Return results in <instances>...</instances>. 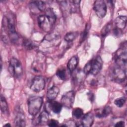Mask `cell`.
<instances>
[{
	"label": "cell",
	"instance_id": "34",
	"mask_svg": "<svg viewBox=\"0 0 127 127\" xmlns=\"http://www.w3.org/2000/svg\"><path fill=\"white\" fill-rule=\"evenodd\" d=\"M88 98L90 100H91V101L94 100V96L92 92H89L88 93Z\"/></svg>",
	"mask_w": 127,
	"mask_h": 127
},
{
	"label": "cell",
	"instance_id": "12",
	"mask_svg": "<svg viewBox=\"0 0 127 127\" xmlns=\"http://www.w3.org/2000/svg\"><path fill=\"white\" fill-rule=\"evenodd\" d=\"M14 123L17 127H25L26 125L25 117L22 111H19L15 116Z\"/></svg>",
	"mask_w": 127,
	"mask_h": 127
},
{
	"label": "cell",
	"instance_id": "32",
	"mask_svg": "<svg viewBox=\"0 0 127 127\" xmlns=\"http://www.w3.org/2000/svg\"><path fill=\"white\" fill-rule=\"evenodd\" d=\"M113 32H114V34L116 36H120L122 34V30H120V29H118L116 27V28H115L113 30Z\"/></svg>",
	"mask_w": 127,
	"mask_h": 127
},
{
	"label": "cell",
	"instance_id": "27",
	"mask_svg": "<svg viewBox=\"0 0 127 127\" xmlns=\"http://www.w3.org/2000/svg\"><path fill=\"white\" fill-rule=\"evenodd\" d=\"M57 76L61 80H65L66 78V71L64 68H59L56 73Z\"/></svg>",
	"mask_w": 127,
	"mask_h": 127
},
{
	"label": "cell",
	"instance_id": "3",
	"mask_svg": "<svg viewBox=\"0 0 127 127\" xmlns=\"http://www.w3.org/2000/svg\"><path fill=\"white\" fill-rule=\"evenodd\" d=\"M114 59L118 66L126 69L127 61L126 42L116 51L114 56Z\"/></svg>",
	"mask_w": 127,
	"mask_h": 127
},
{
	"label": "cell",
	"instance_id": "31",
	"mask_svg": "<svg viewBox=\"0 0 127 127\" xmlns=\"http://www.w3.org/2000/svg\"><path fill=\"white\" fill-rule=\"evenodd\" d=\"M48 125L49 127H57L59 126V123L55 120H51L48 123Z\"/></svg>",
	"mask_w": 127,
	"mask_h": 127
},
{
	"label": "cell",
	"instance_id": "10",
	"mask_svg": "<svg viewBox=\"0 0 127 127\" xmlns=\"http://www.w3.org/2000/svg\"><path fill=\"white\" fill-rule=\"evenodd\" d=\"M91 68L90 73L93 75H97L101 70L103 66V61L100 56L96 57L90 61Z\"/></svg>",
	"mask_w": 127,
	"mask_h": 127
},
{
	"label": "cell",
	"instance_id": "6",
	"mask_svg": "<svg viewBox=\"0 0 127 127\" xmlns=\"http://www.w3.org/2000/svg\"><path fill=\"white\" fill-rule=\"evenodd\" d=\"M45 86V81L42 76H36L32 80L30 85V89L35 92H39L43 90Z\"/></svg>",
	"mask_w": 127,
	"mask_h": 127
},
{
	"label": "cell",
	"instance_id": "7",
	"mask_svg": "<svg viewBox=\"0 0 127 127\" xmlns=\"http://www.w3.org/2000/svg\"><path fill=\"white\" fill-rule=\"evenodd\" d=\"M93 9L96 15L99 18H103L107 13V5L105 2L102 0H96L94 2Z\"/></svg>",
	"mask_w": 127,
	"mask_h": 127
},
{
	"label": "cell",
	"instance_id": "20",
	"mask_svg": "<svg viewBox=\"0 0 127 127\" xmlns=\"http://www.w3.org/2000/svg\"><path fill=\"white\" fill-rule=\"evenodd\" d=\"M45 15L50 19V20L54 25L56 21V16L54 12L53 11V10L50 8H47L46 10Z\"/></svg>",
	"mask_w": 127,
	"mask_h": 127
},
{
	"label": "cell",
	"instance_id": "14",
	"mask_svg": "<svg viewBox=\"0 0 127 127\" xmlns=\"http://www.w3.org/2000/svg\"><path fill=\"white\" fill-rule=\"evenodd\" d=\"M49 119V117L48 112L46 111H43L37 118L35 125L39 124L41 125H44L48 123Z\"/></svg>",
	"mask_w": 127,
	"mask_h": 127
},
{
	"label": "cell",
	"instance_id": "5",
	"mask_svg": "<svg viewBox=\"0 0 127 127\" xmlns=\"http://www.w3.org/2000/svg\"><path fill=\"white\" fill-rule=\"evenodd\" d=\"M111 77L114 82L122 83L126 79V69L118 66L115 67L111 71Z\"/></svg>",
	"mask_w": 127,
	"mask_h": 127
},
{
	"label": "cell",
	"instance_id": "16",
	"mask_svg": "<svg viewBox=\"0 0 127 127\" xmlns=\"http://www.w3.org/2000/svg\"><path fill=\"white\" fill-rule=\"evenodd\" d=\"M59 88L56 86H53L48 89L47 93V98L49 101L54 100L59 93Z\"/></svg>",
	"mask_w": 127,
	"mask_h": 127
},
{
	"label": "cell",
	"instance_id": "4",
	"mask_svg": "<svg viewBox=\"0 0 127 127\" xmlns=\"http://www.w3.org/2000/svg\"><path fill=\"white\" fill-rule=\"evenodd\" d=\"M8 70L10 74L15 78H20L23 74V68L20 62L16 58L10 59L9 64Z\"/></svg>",
	"mask_w": 127,
	"mask_h": 127
},
{
	"label": "cell",
	"instance_id": "8",
	"mask_svg": "<svg viewBox=\"0 0 127 127\" xmlns=\"http://www.w3.org/2000/svg\"><path fill=\"white\" fill-rule=\"evenodd\" d=\"M38 23L39 27L45 32H49L53 26V23L46 15H41L38 17Z\"/></svg>",
	"mask_w": 127,
	"mask_h": 127
},
{
	"label": "cell",
	"instance_id": "30",
	"mask_svg": "<svg viewBox=\"0 0 127 127\" xmlns=\"http://www.w3.org/2000/svg\"><path fill=\"white\" fill-rule=\"evenodd\" d=\"M24 46L26 48H27L28 50H31L34 48V45L32 42H31L30 41H26L24 43Z\"/></svg>",
	"mask_w": 127,
	"mask_h": 127
},
{
	"label": "cell",
	"instance_id": "21",
	"mask_svg": "<svg viewBox=\"0 0 127 127\" xmlns=\"http://www.w3.org/2000/svg\"><path fill=\"white\" fill-rule=\"evenodd\" d=\"M78 36L77 32H69L67 33L64 36V40L67 42H70L74 40Z\"/></svg>",
	"mask_w": 127,
	"mask_h": 127
},
{
	"label": "cell",
	"instance_id": "17",
	"mask_svg": "<svg viewBox=\"0 0 127 127\" xmlns=\"http://www.w3.org/2000/svg\"><path fill=\"white\" fill-rule=\"evenodd\" d=\"M48 106L50 110L56 114L60 113L63 107L62 104L57 101H53L48 103Z\"/></svg>",
	"mask_w": 127,
	"mask_h": 127
},
{
	"label": "cell",
	"instance_id": "26",
	"mask_svg": "<svg viewBox=\"0 0 127 127\" xmlns=\"http://www.w3.org/2000/svg\"><path fill=\"white\" fill-rule=\"evenodd\" d=\"M126 97L124 96H123V97H121L116 99L114 101V104L118 107L121 108L122 107H123L124 105V104L126 102Z\"/></svg>",
	"mask_w": 127,
	"mask_h": 127
},
{
	"label": "cell",
	"instance_id": "9",
	"mask_svg": "<svg viewBox=\"0 0 127 127\" xmlns=\"http://www.w3.org/2000/svg\"><path fill=\"white\" fill-rule=\"evenodd\" d=\"M74 97V92L73 91H68L63 94L61 98V104L63 106L70 108L73 104Z\"/></svg>",
	"mask_w": 127,
	"mask_h": 127
},
{
	"label": "cell",
	"instance_id": "28",
	"mask_svg": "<svg viewBox=\"0 0 127 127\" xmlns=\"http://www.w3.org/2000/svg\"><path fill=\"white\" fill-rule=\"evenodd\" d=\"M90 68H91V63H90V61L85 64V65L84 67V68H83L84 73L86 75L90 73Z\"/></svg>",
	"mask_w": 127,
	"mask_h": 127
},
{
	"label": "cell",
	"instance_id": "35",
	"mask_svg": "<svg viewBox=\"0 0 127 127\" xmlns=\"http://www.w3.org/2000/svg\"><path fill=\"white\" fill-rule=\"evenodd\" d=\"M4 126H5V127H10L11 126H10V125L9 124L7 123V124H6L5 125H4Z\"/></svg>",
	"mask_w": 127,
	"mask_h": 127
},
{
	"label": "cell",
	"instance_id": "1",
	"mask_svg": "<svg viewBox=\"0 0 127 127\" xmlns=\"http://www.w3.org/2000/svg\"><path fill=\"white\" fill-rule=\"evenodd\" d=\"M2 21V27L6 29L10 40L14 44L17 43L19 40V37L15 30L13 19L10 17L4 16Z\"/></svg>",
	"mask_w": 127,
	"mask_h": 127
},
{
	"label": "cell",
	"instance_id": "15",
	"mask_svg": "<svg viewBox=\"0 0 127 127\" xmlns=\"http://www.w3.org/2000/svg\"><path fill=\"white\" fill-rule=\"evenodd\" d=\"M127 23V16H118L115 21V24L116 27L119 29L123 30L124 29Z\"/></svg>",
	"mask_w": 127,
	"mask_h": 127
},
{
	"label": "cell",
	"instance_id": "23",
	"mask_svg": "<svg viewBox=\"0 0 127 127\" xmlns=\"http://www.w3.org/2000/svg\"><path fill=\"white\" fill-rule=\"evenodd\" d=\"M33 2L39 11H43L45 10L46 4L44 1L41 0H36L33 1Z\"/></svg>",
	"mask_w": 127,
	"mask_h": 127
},
{
	"label": "cell",
	"instance_id": "18",
	"mask_svg": "<svg viewBox=\"0 0 127 127\" xmlns=\"http://www.w3.org/2000/svg\"><path fill=\"white\" fill-rule=\"evenodd\" d=\"M78 63V58L77 56H73L68 61L67 64V67L70 72L74 71L76 68Z\"/></svg>",
	"mask_w": 127,
	"mask_h": 127
},
{
	"label": "cell",
	"instance_id": "2",
	"mask_svg": "<svg viewBox=\"0 0 127 127\" xmlns=\"http://www.w3.org/2000/svg\"><path fill=\"white\" fill-rule=\"evenodd\" d=\"M43 105V99L39 96L30 97L28 101V110L32 116L36 115L40 111Z\"/></svg>",
	"mask_w": 127,
	"mask_h": 127
},
{
	"label": "cell",
	"instance_id": "13",
	"mask_svg": "<svg viewBox=\"0 0 127 127\" xmlns=\"http://www.w3.org/2000/svg\"><path fill=\"white\" fill-rule=\"evenodd\" d=\"M95 116L99 118H105L108 116L111 112V108L110 106H107L103 108L98 109L95 110Z\"/></svg>",
	"mask_w": 127,
	"mask_h": 127
},
{
	"label": "cell",
	"instance_id": "25",
	"mask_svg": "<svg viewBox=\"0 0 127 127\" xmlns=\"http://www.w3.org/2000/svg\"><path fill=\"white\" fill-rule=\"evenodd\" d=\"M83 115V111L79 108L74 109L72 111V115L76 119L80 118Z\"/></svg>",
	"mask_w": 127,
	"mask_h": 127
},
{
	"label": "cell",
	"instance_id": "24",
	"mask_svg": "<svg viewBox=\"0 0 127 127\" xmlns=\"http://www.w3.org/2000/svg\"><path fill=\"white\" fill-rule=\"evenodd\" d=\"M111 26H112V25L110 23H108L103 27V28L102 29L101 31V34L102 37H105L106 36H107L108 34V33L110 32V31L111 30Z\"/></svg>",
	"mask_w": 127,
	"mask_h": 127
},
{
	"label": "cell",
	"instance_id": "29",
	"mask_svg": "<svg viewBox=\"0 0 127 127\" xmlns=\"http://www.w3.org/2000/svg\"><path fill=\"white\" fill-rule=\"evenodd\" d=\"M89 27L88 26V25H86V26L85 27V29L84 31V32H83L82 35H81V40L82 41H83L86 38L87 35H88V31H89Z\"/></svg>",
	"mask_w": 127,
	"mask_h": 127
},
{
	"label": "cell",
	"instance_id": "11",
	"mask_svg": "<svg viewBox=\"0 0 127 127\" xmlns=\"http://www.w3.org/2000/svg\"><path fill=\"white\" fill-rule=\"evenodd\" d=\"M94 121V115L92 113L89 112L86 114L82 118L81 124L85 127H90L92 126Z\"/></svg>",
	"mask_w": 127,
	"mask_h": 127
},
{
	"label": "cell",
	"instance_id": "19",
	"mask_svg": "<svg viewBox=\"0 0 127 127\" xmlns=\"http://www.w3.org/2000/svg\"><path fill=\"white\" fill-rule=\"evenodd\" d=\"M0 110L2 113L5 114L7 112L8 105L7 102L5 97L2 95H0Z\"/></svg>",
	"mask_w": 127,
	"mask_h": 127
},
{
	"label": "cell",
	"instance_id": "33",
	"mask_svg": "<svg viewBox=\"0 0 127 127\" xmlns=\"http://www.w3.org/2000/svg\"><path fill=\"white\" fill-rule=\"evenodd\" d=\"M125 126V122L123 121H120L119 122H118L116 123V124L115 125V127H123Z\"/></svg>",
	"mask_w": 127,
	"mask_h": 127
},
{
	"label": "cell",
	"instance_id": "22",
	"mask_svg": "<svg viewBox=\"0 0 127 127\" xmlns=\"http://www.w3.org/2000/svg\"><path fill=\"white\" fill-rule=\"evenodd\" d=\"M70 2V6L71 11L75 12L78 9L79 7V3L80 1L79 0H70L69 1Z\"/></svg>",
	"mask_w": 127,
	"mask_h": 127
}]
</instances>
